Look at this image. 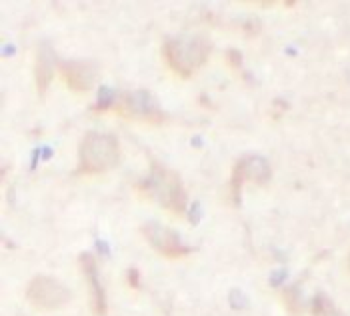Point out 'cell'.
Returning a JSON list of instances; mask_svg holds the SVG:
<instances>
[{
    "label": "cell",
    "instance_id": "6",
    "mask_svg": "<svg viewBox=\"0 0 350 316\" xmlns=\"http://www.w3.org/2000/svg\"><path fill=\"white\" fill-rule=\"evenodd\" d=\"M270 179V164L267 158L248 155L243 157L232 168L230 176V198L234 205L241 202V190L244 183H254V185H267Z\"/></svg>",
    "mask_w": 350,
    "mask_h": 316
},
{
    "label": "cell",
    "instance_id": "4",
    "mask_svg": "<svg viewBox=\"0 0 350 316\" xmlns=\"http://www.w3.org/2000/svg\"><path fill=\"white\" fill-rule=\"evenodd\" d=\"M27 298L34 308L49 313V311L64 308L72 300V292L53 276L38 274L28 282Z\"/></svg>",
    "mask_w": 350,
    "mask_h": 316
},
{
    "label": "cell",
    "instance_id": "3",
    "mask_svg": "<svg viewBox=\"0 0 350 316\" xmlns=\"http://www.w3.org/2000/svg\"><path fill=\"white\" fill-rule=\"evenodd\" d=\"M120 160V144L116 136L105 132L84 134L79 146L77 174H103L114 168Z\"/></svg>",
    "mask_w": 350,
    "mask_h": 316
},
{
    "label": "cell",
    "instance_id": "12",
    "mask_svg": "<svg viewBox=\"0 0 350 316\" xmlns=\"http://www.w3.org/2000/svg\"><path fill=\"white\" fill-rule=\"evenodd\" d=\"M284 298L288 300V308L297 315L298 311H300V306H298V296H297V289H291L284 292Z\"/></svg>",
    "mask_w": 350,
    "mask_h": 316
},
{
    "label": "cell",
    "instance_id": "13",
    "mask_svg": "<svg viewBox=\"0 0 350 316\" xmlns=\"http://www.w3.org/2000/svg\"><path fill=\"white\" fill-rule=\"evenodd\" d=\"M126 280H129V285H131L133 289H138V287H140V274H138L136 268H131V270H129Z\"/></svg>",
    "mask_w": 350,
    "mask_h": 316
},
{
    "label": "cell",
    "instance_id": "11",
    "mask_svg": "<svg viewBox=\"0 0 350 316\" xmlns=\"http://www.w3.org/2000/svg\"><path fill=\"white\" fill-rule=\"evenodd\" d=\"M312 316H345L324 294H319L312 302Z\"/></svg>",
    "mask_w": 350,
    "mask_h": 316
},
{
    "label": "cell",
    "instance_id": "10",
    "mask_svg": "<svg viewBox=\"0 0 350 316\" xmlns=\"http://www.w3.org/2000/svg\"><path fill=\"white\" fill-rule=\"evenodd\" d=\"M54 73V54L49 47H40L36 53V62H34V79H36V88L38 94H44L51 86Z\"/></svg>",
    "mask_w": 350,
    "mask_h": 316
},
{
    "label": "cell",
    "instance_id": "5",
    "mask_svg": "<svg viewBox=\"0 0 350 316\" xmlns=\"http://www.w3.org/2000/svg\"><path fill=\"white\" fill-rule=\"evenodd\" d=\"M112 110H116L124 118L150 124H161L166 120V114L148 90H131L120 94L116 103H112Z\"/></svg>",
    "mask_w": 350,
    "mask_h": 316
},
{
    "label": "cell",
    "instance_id": "1",
    "mask_svg": "<svg viewBox=\"0 0 350 316\" xmlns=\"http://www.w3.org/2000/svg\"><path fill=\"white\" fill-rule=\"evenodd\" d=\"M138 188L146 198L159 202L162 209L172 214H183L187 209V190L180 176L161 162H152L148 176Z\"/></svg>",
    "mask_w": 350,
    "mask_h": 316
},
{
    "label": "cell",
    "instance_id": "7",
    "mask_svg": "<svg viewBox=\"0 0 350 316\" xmlns=\"http://www.w3.org/2000/svg\"><path fill=\"white\" fill-rule=\"evenodd\" d=\"M142 237L146 238V242L166 259H185L190 254L189 246L183 244V240L178 238L176 233H172L170 228L157 224V222H144L140 228Z\"/></svg>",
    "mask_w": 350,
    "mask_h": 316
},
{
    "label": "cell",
    "instance_id": "8",
    "mask_svg": "<svg viewBox=\"0 0 350 316\" xmlns=\"http://www.w3.org/2000/svg\"><path fill=\"white\" fill-rule=\"evenodd\" d=\"M56 70L60 73L66 86L75 92H88L94 86L96 68L86 60H58Z\"/></svg>",
    "mask_w": 350,
    "mask_h": 316
},
{
    "label": "cell",
    "instance_id": "9",
    "mask_svg": "<svg viewBox=\"0 0 350 316\" xmlns=\"http://www.w3.org/2000/svg\"><path fill=\"white\" fill-rule=\"evenodd\" d=\"M82 274L88 282V292H90V311L94 316H107L108 315V300L107 290L100 285V274H98V266L92 254L82 252L79 256Z\"/></svg>",
    "mask_w": 350,
    "mask_h": 316
},
{
    "label": "cell",
    "instance_id": "2",
    "mask_svg": "<svg viewBox=\"0 0 350 316\" xmlns=\"http://www.w3.org/2000/svg\"><path fill=\"white\" fill-rule=\"evenodd\" d=\"M213 44L204 36H176L168 38L162 47L168 68L180 79H190L200 66L206 64Z\"/></svg>",
    "mask_w": 350,
    "mask_h": 316
}]
</instances>
